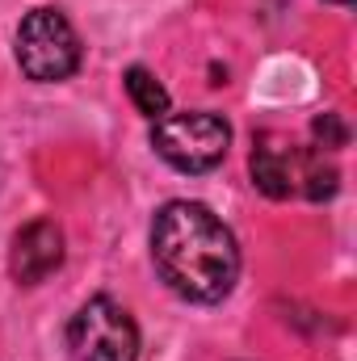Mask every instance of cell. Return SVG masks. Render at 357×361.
Here are the masks:
<instances>
[{
    "instance_id": "3",
    "label": "cell",
    "mask_w": 357,
    "mask_h": 361,
    "mask_svg": "<svg viewBox=\"0 0 357 361\" xmlns=\"http://www.w3.org/2000/svg\"><path fill=\"white\" fill-rule=\"evenodd\" d=\"M17 68L34 85H59L80 68V38L59 8H30L17 25Z\"/></svg>"
},
{
    "instance_id": "6",
    "label": "cell",
    "mask_w": 357,
    "mask_h": 361,
    "mask_svg": "<svg viewBox=\"0 0 357 361\" xmlns=\"http://www.w3.org/2000/svg\"><path fill=\"white\" fill-rule=\"evenodd\" d=\"M298 177H303V147H294L277 135H261L253 147V185L265 197L282 202L298 189Z\"/></svg>"
},
{
    "instance_id": "2",
    "label": "cell",
    "mask_w": 357,
    "mask_h": 361,
    "mask_svg": "<svg viewBox=\"0 0 357 361\" xmlns=\"http://www.w3.org/2000/svg\"><path fill=\"white\" fill-rule=\"evenodd\" d=\"M152 147L177 173H210L231 147V126L210 109L164 114L160 122H152Z\"/></svg>"
},
{
    "instance_id": "8",
    "label": "cell",
    "mask_w": 357,
    "mask_h": 361,
    "mask_svg": "<svg viewBox=\"0 0 357 361\" xmlns=\"http://www.w3.org/2000/svg\"><path fill=\"white\" fill-rule=\"evenodd\" d=\"M311 135H315V147H345V139H349V130L337 114H320L311 122Z\"/></svg>"
},
{
    "instance_id": "9",
    "label": "cell",
    "mask_w": 357,
    "mask_h": 361,
    "mask_svg": "<svg viewBox=\"0 0 357 361\" xmlns=\"http://www.w3.org/2000/svg\"><path fill=\"white\" fill-rule=\"evenodd\" d=\"M332 4H349V0H332Z\"/></svg>"
},
{
    "instance_id": "1",
    "label": "cell",
    "mask_w": 357,
    "mask_h": 361,
    "mask_svg": "<svg viewBox=\"0 0 357 361\" xmlns=\"http://www.w3.org/2000/svg\"><path fill=\"white\" fill-rule=\"evenodd\" d=\"M152 261L189 302H223L240 277L236 235L202 202H164L152 223Z\"/></svg>"
},
{
    "instance_id": "5",
    "label": "cell",
    "mask_w": 357,
    "mask_h": 361,
    "mask_svg": "<svg viewBox=\"0 0 357 361\" xmlns=\"http://www.w3.org/2000/svg\"><path fill=\"white\" fill-rule=\"evenodd\" d=\"M63 265V231L55 219H34L13 235L8 273L17 286H38Z\"/></svg>"
},
{
    "instance_id": "7",
    "label": "cell",
    "mask_w": 357,
    "mask_h": 361,
    "mask_svg": "<svg viewBox=\"0 0 357 361\" xmlns=\"http://www.w3.org/2000/svg\"><path fill=\"white\" fill-rule=\"evenodd\" d=\"M126 92H131V101H135V109L143 114V118H152V122H160L164 114H169V92L164 85L147 72V68H131L126 72Z\"/></svg>"
},
{
    "instance_id": "4",
    "label": "cell",
    "mask_w": 357,
    "mask_h": 361,
    "mask_svg": "<svg viewBox=\"0 0 357 361\" xmlns=\"http://www.w3.org/2000/svg\"><path fill=\"white\" fill-rule=\"evenodd\" d=\"M68 345H72L76 361H135L139 357V328L126 315V307L97 294L72 315Z\"/></svg>"
}]
</instances>
